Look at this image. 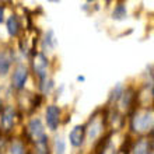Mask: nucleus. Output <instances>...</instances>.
I'll return each mask as SVG.
<instances>
[{"mask_svg": "<svg viewBox=\"0 0 154 154\" xmlns=\"http://www.w3.org/2000/svg\"><path fill=\"white\" fill-rule=\"evenodd\" d=\"M46 136L37 142V151L35 154H48V146H46Z\"/></svg>", "mask_w": 154, "mask_h": 154, "instance_id": "9b49d317", "label": "nucleus"}, {"mask_svg": "<svg viewBox=\"0 0 154 154\" xmlns=\"http://www.w3.org/2000/svg\"><path fill=\"white\" fill-rule=\"evenodd\" d=\"M59 115L60 111L55 105H49L46 109V125L51 130H56L57 125H59Z\"/></svg>", "mask_w": 154, "mask_h": 154, "instance_id": "f03ea898", "label": "nucleus"}, {"mask_svg": "<svg viewBox=\"0 0 154 154\" xmlns=\"http://www.w3.org/2000/svg\"><path fill=\"white\" fill-rule=\"evenodd\" d=\"M153 118L151 115H142V116L137 119V128L140 130H146V129H150L153 126Z\"/></svg>", "mask_w": 154, "mask_h": 154, "instance_id": "6e6552de", "label": "nucleus"}, {"mask_svg": "<svg viewBox=\"0 0 154 154\" xmlns=\"http://www.w3.org/2000/svg\"><path fill=\"white\" fill-rule=\"evenodd\" d=\"M10 69V57L6 52H0V74H6Z\"/></svg>", "mask_w": 154, "mask_h": 154, "instance_id": "1a4fd4ad", "label": "nucleus"}, {"mask_svg": "<svg viewBox=\"0 0 154 154\" xmlns=\"http://www.w3.org/2000/svg\"><path fill=\"white\" fill-rule=\"evenodd\" d=\"M13 123H14V109L11 106H7L3 111V115H2V125L6 130H8L11 129Z\"/></svg>", "mask_w": 154, "mask_h": 154, "instance_id": "423d86ee", "label": "nucleus"}, {"mask_svg": "<svg viewBox=\"0 0 154 154\" xmlns=\"http://www.w3.org/2000/svg\"><path fill=\"white\" fill-rule=\"evenodd\" d=\"M28 130L31 136H32L35 140H41V139L45 137V129H44V125H42V122L38 119V118H34L31 119L28 123Z\"/></svg>", "mask_w": 154, "mask_h": 154, "instance_id": "7ed1b4c3", "label": "nucleus"}, {"mask_svg": "<svg viewBox=\"0 0 154 154\" xmlns=\"http://www.w3.org/2000/svg\"><path fill=\"white\" fill-rule=\"evenodd\" d=\"M3 13H4V10H3V7L0 6V23L3 21Z\"/></svg>", "mask_w": 154, "mask_h": 154, "instance_id": "2eb2a0df", "label": "nucleus"}, {"mask_svg": "<svg viewBox=\"0 0 154 154\" xmlns=\"http://www.w3.org/2000/svg\"><path fill=\"white\" fill-rule=\"evenodd\" d=\"M32 63H34L35 72H37L39 76H44L45 70H46V66H48V59H46V56L42 55V53H39V55H37V56L34 57Z\"/></svg>", "mask_w": 154, "mask_h": 154, "instance_id": "39448f33", "label": "nucleus"}, {"mask_svg": "<svg viewBox=\"0 0 154 154\" xmlns=\"http://www.w3.org/2000/svg\"><path fill=\"white\" fill-rule=\"evenodd\" d=\"M27 77H28V70L27 67L23 65L17 66L16 70H14V73H13V85L16 87V88H23L25 84V81H27Z\"/></svg>", "mask_w": 154, "mask_h": 154, "instance_id": "f257e3e1", "label": "nucleus"}, {"mask_svg": "<svg viewBox=\"0 0 154 154\" xmlns=\"http://www.w3.org/2000/svg\"><path fill=\"white\" fill-rule=\"evenodd\" d=\"M149 153V142L146 139H142L136 143L134 146V150H133V154H147Z\"/></svg>", "mask_w": 154, "mask_h": 154, "instance_id": "9d476101", "label": "nucleus"}, {"mask_svg": "<svg viewBox=\"0 0 154 154\" xmlns=\"http://www.w3.org/2000/svg\"><path fill=\"white\" fill-rule=\"evenodd\" d=\"M18 28H20V24H18V18L16 16H11L7 20V31L11 37H16L18 34Z\"/></svg>", "mask_w": 154, "mask_h": 154, "instance_id": "0eeeda50", "label": "nucleus"}, {"mask_svg": "<svg viewBox=\"0 0 154 154\" xmlns=\"http://www.w3.org/2000/svg\"><path fill=\"white\" fill-rule=\"evenodd\" d=\"M125 16H126V8L123 7V6H118L114 11V18L119 20V18H123Z\"/></svg>", "mask_w": 154, "mask_h": 154, "instance_id": "4468645a", "label": "nucleus"}, {"mask_svg": "<svg viewBox=\"0 0 154 154\" xmlns=\"http://www.w3.org/2000/svg\"><path fill=\"white\" fill-rule=\"evenodd\" d=\"M10 154H24V146L21 143H13L10 147Z\"/></svg>", "mask_w": 154, "mask_h": 154, "instance_id": "ddd939ff", "label": "nucleus"}, {"mask_svg": "<svg viewBox=\"0 0 154 154\" xmlns=\"http://www.w3.org/2000/svg\"><path fill=\"white\" fill-rule=\"evenodd\" d=\"M55 149H56V154H65V149H66V144H65V140L62 137H56V142H55Z\"/></svg>", "mask_w": 154, "mask_h": 154, "instance_id": "f8f14e48", "label": "nucleus"}, {"mask_svg": "<svg viewBox=\"0 0 154 154\" xmlns=\"http://www.w3.org/2000/svg\"><path fill=\"white\" fill-rule=\"evenodd\" d=\"M85 137V128L84 126H76L69 134V140L74 147H80Z\"/></svg>", "mask_w": 154, "mask_h": 154, "instance_id": "20e7f679", "label": "nucleus"}]
</instances>
